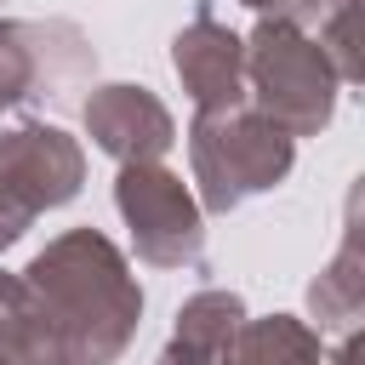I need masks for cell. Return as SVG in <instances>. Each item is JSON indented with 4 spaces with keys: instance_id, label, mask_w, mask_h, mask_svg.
<instances>
[{
    "instance_id": "1",
    "label": "cell",
    "mask_w": 365,
    "mask_h": 365,
    "mask_svg": "<svg viewBox=\"0 0 365 365\" xmlns=\"http://www.w3.org/2000/svg\"><path fill=\"white\" fill-rule=\"evenodd\" d=\"M23 279L51 302L68 331L74 365H114L143 325V285L125 251L97 228H63L34 251Z\"/></svg>"
},
{
    "instance_id": "2",
    "label": "cell",
    "mask_w": 365,
    "mask_h": 365,
    "mask_svg": "<svg viewBox=\"0 0 365 365\" xmlns=\"http://www.w3.org/2000/svg\"><path fill=\"white\" fill-rule=\"evenodd\" d=\"M291 165H297V137H285L251 103L200 108L188 120V171H194L188 188L205 217H228L245 200L279 188Z\"/></svg>"
},
{
    "instance_id": "3",
    "label": "cell",
    "mask_w": 365,
    "mask_h": 365,
    "mask_svg": "<svg viewBox=\"0 0 365 365\" xmlns=\"http://www.w3.org/2000/svg\"><path fill=\"white\" fill-rule=\"evenodd\" d=\"M342 74L308 34V23L291 17H257L245 34V103L274 120L285 137H319L336 120Z\"/></svg>"
},
{
    "instance_id": "4",
    "label": "cell",
    "mask_w": 365,
    "mask_h": 365,
    "mask_svg": "<svg viewBox=\"0 0 365 365\" xmlns=\"http://www.w3.org/2000/svg\"><path fill=\"white\" fill-rule=\"evenodd\" d=\"M86 182V148L46 120L0 131V251H11L46 211L68 205Z\"/></svg>"
},
{
    "instance_id": "5",
    "label": "cell",
    "mask_w": 365,
    "mask_h": 365,
    "mask_svg": "<svg viewBox=\"0 0 365 365\" xmlns=\"http://www.w3.org/2000/svg\"><path fill=\"white\" fill-rule=\"evenodd\" d=\"M114 211L131 234V251L148 268H200L205 257V211L194 188L165 160H131L114 177Z\"/></svg>"
},
{
    "instance_id": "6",
    "label": "cell",
    "mask_w": 365,
    "mask_h": 365,
    "mask_svg": "<svg viewBox=\"0 0 365 365\" xmlns=\"http://www.w3.org/2000/svg\"><path fill=\"white\" fill-rule=\"evenodd\" d=\"M97 68L91 40L63 17H0V114L29 103H63Z\"/></svg>"
},
{
    "instance_id": "7",
    "label": "cell",
    "mask_w": 365,
    "mask_h": 365,
    "mask_svg": "<svg viewBox=\"0 0 365 365\" xmlns=\"http://www.w3.org/2000/svg\"><path fill=\"white\" fill-rule=\"evenodd\" d=\"M80 120H86V137H91L114 165H131V160H165V148L177 143V120H171V108H165L148 86H131V80L91 86V97L80 103Z\"/></svg>"
},
{
    "instance_id": "8",
    "label": "cell",
    "mask_w": 365,
    "mask_h": 365,
    "mask_svg": "<svg viewBox=\"0 0 365 365\" xmlns=\"http://www.w3.org/2000/svg\"><path fill=\"white\" fill-rule=\"evenodd\" d=\"M171 68H177L194 114L200 108H234V103H245V34H234L211 11H194L177 29Z\"/></svg>"
},
{
    "instance_id": "9",
    "label": "cell",
    "mask_w": 365,
    "mask_h": 365,
    "mask_svg": "<svg viewBox=\"0 0 365 365\" xmlns=\"http://www.w3.org/2000/svg\"><path fill=\"white\" fill-rule=\"evenodd\" d=\"M0 365H74L63 319L11 268H0Z\"/></svg>"
},
{
    "instance_id": "10",
    "label": "cell",
    "mask_w": 365,
    "mask_h": 365,
    "mask_svg": "<svg viewBox=\"0 0 365 365\" xmlns=\"http://www.w3.org/2000/svg\"><path fill=\"white\" fill-rule=\"evenodd\" d=\"M359 314H365V222H359V194H354L342 245L308 285V319L314 331H354Z\"/></svg>"
},
{
    "instance_id": "11",
    "label": "cell",
    "mask_w": 365,
    "mask_h": 365,
    "mask_svg": "<svg viewBox=\"0 0 365 365\" xmlns=\"http://www.w3.org/2000/svg\"><path fill=\"white\" fill-rule=\"evenodd\" d=\"M222 365H325V331H314L297 314H245Z\"/></svg>"
},
{
    "instance_id": "12",
    "label": "cell",
    "mask_w": 365,
    "mask_h": 365,
    "mask_svg": "<svg viewBox=\"0 0 365 365\" xmlns=\"http://www.w3.org/2000/svg\"><path fill=\"white\" fill-rule=\"evenodd\" d=\"M308 34L319 40V51L331 57V68L342 74V86L359 80V51H354V0H319Z\"/></svg>"
},
{
    "instance_id": "13",
    "label": "cell",
    "mask_w": 365,
    "mask_h": 365,
    "mask_svg": "<svg viewBox=\"0 0 365 365\" xmlns=\"http://www.w3.org/2000/svg\"><path fill=\"white\" fill-rule=\"evenodd\" d=\"M240 6L257 17H291V23H314V11H319V0H240Z\"/></svg>"
},
{
    "instance_id": "14",
    "label": "cell",
    "mask_w": 365,
    "mask_h": 365,
    "mask_svg": "<svg viewBox=\"0 0 365 365\" xmlns=\"http://www.w3.org/2000/svg\"><path fill=\"white\" fill-rule=\"evenodd\" d=\"M154 365H222V359H217V354H205V348H188L182 336H171V342L160 348V359H154Z\"/></svg>"
},
{
    "instance_id": "15",
    "label": "cell",
    "mask_w": 365,
    "mask_h": 365,
    "mask_svg": "<svg viewBox=\"0 0 365 365\" xmlns=\"http://www.w3.org/2000/svg\"><path fill=\"white\" fill-rule=\"evenodd\" d=\"M325 365H359V331H348V336H342V348H336V354H325Z\"/></svg>"
}]
</instances>
